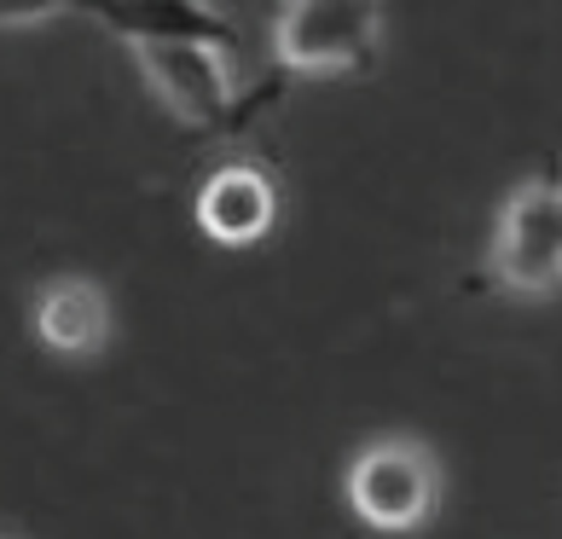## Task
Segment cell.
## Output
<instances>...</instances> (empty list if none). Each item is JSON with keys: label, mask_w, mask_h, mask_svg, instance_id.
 I'll return each mask as SVG.
<instances>
[{"label": "cell", "mask_w": 562, "mask_h": 539, "mask_svg": "<svg viewBox=\"0 0 562 539\" xmlns=\"http://www.w3.org/2000/svg\"><path fill=\"white\" fill-rule=\"evenodd\" d=\"M134 65L162 99V111L186 122L192 134H238L256 111L273 105V93H284V81L273 76L261 88L238 93L215 47H134Z\"/></svg>", "instance_id": "cell-1"}, {"label": "cell", "mask_w": 562, "mask_h": 539, "mask_svg": "<svg viewBox=\"0 0 562 539\" xmlns=\"http://www.w3.org/2000/svg\"><path fill=\"white\" fill-rule=\"evenodd\" d=\"M482 284L505 290V296H551V290H562V175L557 169H546L505 198Z\"/></svg>", "instance_id": "cell-2"}, {"label": "cell", "mask_w": 562, "mask_h": 539, "mask_svg": "<svg viewBox=\"0 0 562 539\" xmlns=\"http://www.w3.org/2000/svg\"><path fill=\"white\" fill-rule=\"evenodd\" d=\"M383 18L360 0H296L273 24V81L378 70Z\"/></svg>", "instance_id": "cell-3"}, {"label": "cell", "mask_w": 562, "mask_h": 539, "mask_svg": "<svg viewBox=\"0 0 562 539\" xmlns=\"http://www.w3.org/2000/svg\"><path fill=\"white\" fill-rule=\"evenodd\" d=\"M342 499L353 523H366L371 534H418L441 505V464L424 441L394 435V441L353 452L342 475Z\"/></svg>", "instance_id": "cell-4"}, {"label": "cell", "mask_w": 562, "mask_h": 539, "mask_svg": "<svg viewBox=\"0 0 562 539\" xmlns=\"http://www.w3.org/2000/svg\"><path fill=\"white\" fill-rule=\"evenodd\" d=\"M198 226L226 250L261 244L279 221V180L256 157H226L221 169L198 186Z\"/></svg>", "instance_id": "cell-5"}, {"label": "cell", "mask_w": 562, "mask_h": 539, "mask_svg": "<svg viewBox=\"0 0 562 539\" xmlns=\"http://www.w3.org/2000/svg\"><path fill=\"white\" fill-rule=\"evenodd\" d=\"M93 18L128 47H238V24L221 18L215 7H192V0H105Z\"/></svg>", "instance_id": "cell-6"}, {"label": "cell", "mask_w": 562, "mask_h": 539, "mask_svg": "<svg viewBox=\"0 0 562 539\" xmlns=\"http://www.w3.org/2000/svg\"><path fill=\"white\" fill-rule=\"evenodd\" d=\"M30 330H35L41 348H53V355L88 360L111 337V296L93 279H47L35 290Z\"/></svg>", "instance_id": "cell-7"}, {"label": "cell", "mask_w": 562, "mask_h": 539, "mask_svg": "<svg viewBox=\"0 0 562 539\" xmlns=\"http://www.w3.org/2000/svg\"><path fill=\"white\" fill-rule=\"evenodd\" d=\"M58 7H0V30L7 24H35V18H53Z\"/></svg>", "instance_id": "cell-8"}]
</instances>
